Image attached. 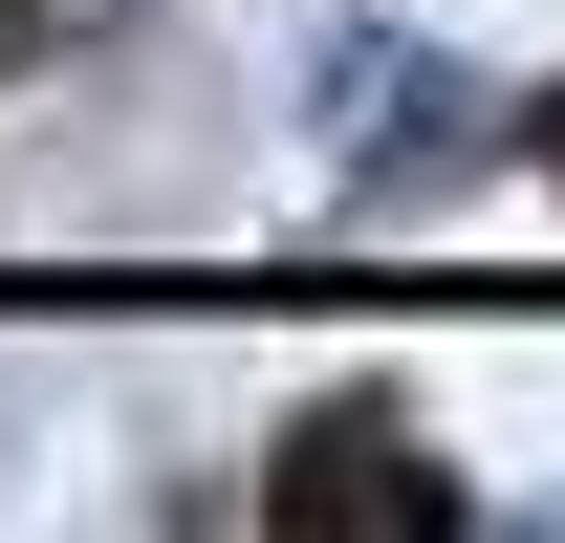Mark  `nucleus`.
Segmentation results:
<instances>
[{"label": "nucleus", "mask_w": 565, "mask_h": 543, "mask_svg": "<svg viewBox=\"0 0 565 543\" xmlns=\"http://www.w3.org/2000/svg\"><path fill=\"white\" fill-rule=\"evenodd\" d=\"M262 500H282V522H435V435L349 392V413H305V457H282Z\"/></svg>", "instance_id": "nucleus-1"}]
</instances>
